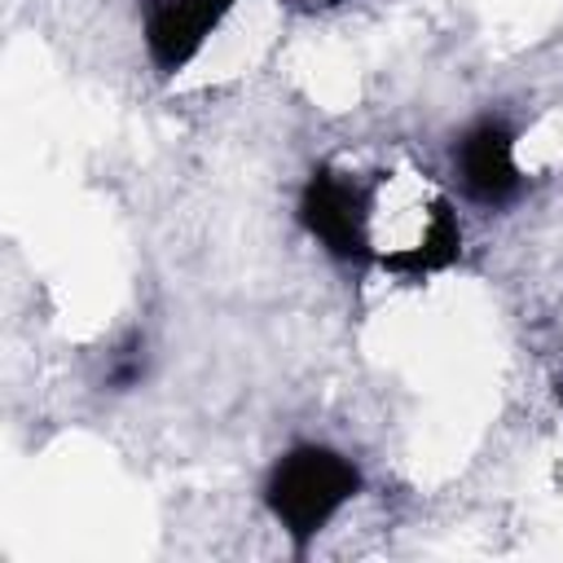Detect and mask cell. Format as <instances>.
<instances>
[{"mask_svg":"<svg viewBox=\"0 0 563 563\" xmlns=\"http://www.w3.org/2000/svg\"><path fill=\"white\" fill-rule=\"evenodd\" d=\"M356 493H361V471L325 444H295L286 457H277L264 484V501L282 523V532L290 537L295 554H303Z\"/></svg>","mask_w":563,"mask_h":563,"instance_id":"6da1fadb","label":"cell"},{"mask_svg":"<svg viewBox=\"0 0 563 563\" xmlns=\"http://www.w3.org/2000/svg\"><path fill=\"white\" fill-rule=\"evenodd\" d=\"M374 211H378V189L339 167H317L299 198L303 229L334 260H347V264L374 260V251H378L374 246Z\"/></svg>","mask_w":563,"mask_h":563,"instance_id":"7a4b0ae2","label":"cell"},{"mask_svg":"<svg viewBox=\"0 0 563 563\" xmlns=\"http://www.w3.org/2000/svg\"><path fill=\"white\" fill-rule=\"evenodd\" d=\"M453 163L466 198L488 211L510 207L523 189V172L515 167V132L501 119H479L475 128H466L453 150Z\"/></svg>","mask_w":563,"mask_h":563,"instance_id":"3957f363","label":"cell"},{"mask_svg":"<svg viewBox=\"0 0 563 563\" xmlns=\"http://www.w3.org/2000/svg\"><path fill=\"white\" fill-rule=\"evenodd\" d=\"M238 0H145V48L158 75H180Z\"/></svg>","mask_w":563,"mask_h":563,"instance_id":"277c9868","label":"cell"},{"mask_svg":"<svg viewBox=\"0 0 563 563\" xmlns=\"http://www.w3.org/2000/svg\"><path fill=\"white\" fill-rule=\"evenodd\" d=\"M141 374H145V356H141V343L132 339V343L114 356V365H110V387H136Z\"/></svg>","mask_w":563,"mask_h":563,"instance_id":"5b68a950","label":"cell"},{"mask_svg":"<svg viewBox=\"0 0 563 563\" xmlns=\"http://www.w3.org/2000/svg\"><path fill=\"white\" fill-rule=\"evenodd\" d=\"M559 400H563V378H559Z\"/></svg>","mask_w":563,"mask_h":563,"instance_id":"8992f818","label":"cell"}]
</instances>
